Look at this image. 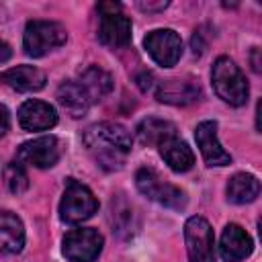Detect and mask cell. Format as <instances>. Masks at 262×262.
<instances>
[{
    "mask_svg": "<svg viewBox=\"0 0 262 262\" xmlns=\"http://www.w3.org/2000/svg\"><path fill=\"white\" fill-rule=\"evenodd\" d=\"M258 233H260V239H262V217H260V221H258Z\"/></svg>",
    "mask_w": 262,
    "mask_h": 262,
    "instance_id": "obj_30",
    "label": "cell"
},
{
    "mask_svg": "<svg viewBox=\"0 0 262 262\" xmlns=\"http://www.w3.org/2000/svg\"><path fill=\"white\" fill-rule=\"evenodd\" d=\"M98 209V201L94 199V194L90 192L88 186H84L82 182L68 178L66 182V190L59 203V217L66 223H80L90 219Z\"/></svg>",
    "mask_w": 262,
    "mask_h": 262,
    "instance_id": "obj_6",
    "label": "cell"
},
{
    "mask_svg": "<svg viewBox=\"0 0 262 262\" xmlns=\"http://www.w3.org/2000/svg\"><path fill=\"white\" fill-rule=\"evenodd\" d=\"M8 55H10V47H8L6 43H2V57H0V61L4 63V61L8 59Z\"/></svg>",
    "mask_w": 262,
    "mask_h": 262,
    "instance_id": "obj_29",
    "label": "cell"
},
{
    "mask_svg": "<svg viewBox=\"0 0 262 262\" xmlns=\"http://www.w3.org/2000/svg\"><path fill=\"white\" fill-rule=\"evenodd\" d=\"M135 184L143 196H147L149 201H156L158 205H164L170 209H182L186 205L184 192L178 186L164 180L154 168H139L135 174Z\"/></svg>",
    "mask_w": 262,
    "mask_h": 262,
    "instance_id": "obj_5",
    "label": "cell"
},
{
    "mask_svg": "<svg viewBox=\"0 0 262 262\" xmlns=\"http://www.w3.org/2000/svg\"><path fill=\"white\" fill-rule=\"evenodd\" d=\"M190 47H192V55H201L205 51V39L203 33H194L190 39Z\"/></svg>",
    "mask_w": 262,
    "mask_h": 262,
    "instance_id": "obj_24",
    "label": "cell"
},
{
    "mask_svg": "<svg viewBox=\"0 0 262 262\" xmlns=\"http://www.w3.org/2000/svg\"><path fill=\"white\" fill-rule=\"evenodd\" d=\"M0 239H2V252L6 254H18L25 246L23 221L10 211H2L0 215Z\"/></svg>",
    "mask_w": 262,
    "mask_h": 262,
    "instance_id": "obj_18",
    "label": "cell"
},
{
    "mask_svg": "<svg viewBox=\"0 0 262 262\" xmlns=\"http://www.w3.org/2000/svg\"><path fill=\"white\" fill-rule=\"evenodd\" d=\"M256 127L258 131H262V98L258 100V108H256Z\"/></svg>",
    "mask_w": 262,
    "mask_h": 262,
    "instance_id": "obj_27",
    "label": "cell"
},
{
    "mask_svg": "<svg viewBox=\"0 0 262 262\" xmlns=\"http://www.w3.org/2000/svg\"><path fill=\"white\" fill-rule=\"evenodd\" d=\"M213 88L221 100H225L231 106H242L248 100V82L242 74V70L229 59V57H219L213 66L211 72Z\"/></svg>",
    "mask_w": 262,
    "mask_h": 262,
    "instance_id": "obj_3",
    "label": "cell"
},
{
    "mask_svg": "<svg viewBox=\"0 0 262 262\" xmlns=\"http://www.w3.org/2000/svg\"><path fill=\"white\" fill-rule=\"evenodd\" d=\"M196 145L207 162V166H227L231 164V156L221 147L217 139V123L215 121H203L194 129Z\"/></svg>",
    "mask_w": 262,
    "mask_h": 262,
    "instance_id": "obj_11",
    "label": "cell"
},
{
    "mask_svg": "<svg viewBox=\"0 0 262 262\" xmlns=\"http://www.w3.org/2000/svg\"><path fill=\"white\" fill-rule=\"evenodd\" d=\"M98 12H100V16H104V14H119L121 12V4L119 2H100L98 4Z\"/></svg>",
    "mask_w": 262,
    "mask_h": 262,
    "instance_id": "obj_22",
    "label": "cell"
},
{
    "mask_svg": "<svg viewBox=\"0 0 262 262\" xmlns=\"http://www.w3.org/2000/svg\"><path fill=\"white\" fill-rule=\"evenodd\" d=\"M143 47L151 55V59L162 68H172L182 55V41L172 29H156L145 35Z\"/></svg>",
    "mask_w": 262,
    "mask_h": 262,
    "instance_id": "obj_9",
    "label": "cell"
},
{
    "mask_svg": "<svg viewBox=\"0 0 262 262\" xmlns=\"http://www.w3.org/2000/svg\"><path fill=\"white\" fill-rule=\"evenodd\" d=\"M188 262H215L213 229L203 217H190L184 225Z\"/></svg>",
    "mask_w": 262,
    "mask_h": 262,
    "instance_id": "obj_8",
    "label": "cell"
},
{
    "mask_svg": "<svg viewBox=\"0 0 262 262\" xmlns=\"http://www.w3.org/2000/svg\"><path fill=\"white\" fill-rule=\"evenodd\" d=\"M227 199L235 205H246V203H252L258 194H260V180L252 174H246V172H237L229 178L227 182Z\"/></svg>",
    "mask_w": 262,
    "mask_h": 262,
    "instance_id": "obj_19",
    "label": "cell"
},
{
    "mask_svg": "<svg viewBox=\"0 0 262 262\" xmlns=\"http://www.w3.org/2000/svg\"><path fill=\"white\" fill-rule=\"evenodd\" d=\"M250 66L256 74H262V51L256 49V47L250 51Z\"/></svg>",
    "mask_w": 262,
    "mask_h": 262,
    "instance_id": "obj_23",
    "label": "cell"
},
{
    "mask_svg": "<svg viewBox=\"0 0 262 262\" xmlns=\"http://www.w3.org/2000/svg\"><path fill=\"white\" fill-rule=\"evenodd\" d=\"M2 80L18 92H37L45 86V74L35 66H16L2 74Z\"/></svg>",
    "mask_w": 262,
    "mask_h": 262,
    "instance_id": "obj_16",
    "label": "cell"
},
{
    "mask_svg": "<svg viewBox=\"0 0 262 262\" xmlns=\"http://www.w3.org/2000/svg\"><path fill=\"white\" fill-rule=\"evenodd\" d=\"M160 156L164 158V162L174 170V172H186L192 168L194 164V154L188 147L186 141L178 139V137H170L160 145Z\"/></svg>",
    "mask_w": 262,
    "mask_h": 262,
    "instance_id": "obj_17",
    "label": "cell"
},
{
    "mask_svg": "<svg viewBox=\"0 0 262 262\" xmlns=\"http://www.w3.org/2000/svg\"><path fill=\"white\" fill-rule=\"evenodd\" d=\"M59 141L53 135H43L37 139H31L27 143H23L18 147V162L20 164H29L35 168H51L57 164L59 160Z\"/></svg>",
    "mask_w": 262,
    "mask_h": 262,
    "instance_id": "obj_10",
    "label": "cell"
},
{
    "mask_svg": "<svg viewBox=\"0 0 262 262\" xmlns=\"http://www.w3.org/2000/svg\"><path fill=\"white\" fill-rule=\"evenodd\" d=\"M4 182L12 194H20L29 186V176L20 162H8L4 166Z\"/></svg>",
    "mask_w": 262,
    "mask_h": 262,
    "instance_id": "obj_21",
    "label": "cell"
},
{
    "mask_svg": "<svg viewBox=\"0 0 262 262\" xmlns=\"http://www.w3.org/2000/svg\"><path fill=\"white\" fill-rule=\"evenodd\" d=\"M168 6V2H158V4H154V2H139V8L141 10H164Z\"/></svg>",
    "mask_w": 262,
    "mask_h": 262,
    "instance_id": "obj_26",
    "label": "cell"
},
{
    "mask_svg": "<svg viewBox=\"0 0 262 262\" xmlns=\"http://www.w3.org/2000/svg\"><path fill=\"white\" fill-rule=\"evenodd\" d=\"M18 123L25 131H45L57 123V113L49 102L27 100L18 108Z\"/></svg>",
    "mask_w": 262,
    "mask_h": 262,
    "instance_id": "obj_13",
    "label": "cell"
},
{
    "mask_svg": "<svg viewBox=\"0 0 262 262\" xmlns=\"http://www.w3.org/2000/svg\"><path fill=\"white\" fill-rule=\"evenodd\" d=\"M254 250L252 237L246 233V229L237 223L225 225L221 239H219V254L225 262H239L248 258Z\"/></svg>",
    "mask_w": 262,
    "mask_h": 262,
    "instance_id": "obj_12",
    "label": "cell"
},
{
    "mask_svg": "<svg viewBox=\"0 0 262 262\" xmlns=\"http://www.w3.org/2000/svg\"><path fill=\"white\" fill-rule=\"evenodd\" d=\"M68 39L66 27L55 20H31L25 27L23 49L31 57H43L49 51L61 47Z\"/></svg>",
    "mask_w": 262,
    "mask_h": 262,
    "instance_id": "obj_4",
    "label": "cell"
},
{
    "mask_svg": "<svg viewBox=\"0 0 262 262\" xmlns=\"http://www.w3.org/2000/svg\"><path fill=\"white\" fill-rule=\"evenodd\" d=\"M151 82H154V76H151V74H147V72H143V74H139V76H137V84H139V88H141L143 92H145V90H149V88L154 86Z\"/></svg>",
    "mask_w": 262,
    "mask_h": 262,
    "instance_id": "obj_25",
    "label": "cell"
},
{
    "mask_svg": "<svg viewBox=\"0 0 262 262\" xmlns=\"http://www.w3.org/2000/svg\"><path fill=\"white\" fill-rule=\"evenodd\" d=\"M113 88L111 76L92 66L86 68L76 80H68L57 88V100L59 104L72 115L82 117L94 102H98L104 94H108Z\"/></svg>",
    "mask_w": 262,
    "mask_h": 262,
    "instance_id": "obj_2",
    "label": "cell"
},
{
    "mask_svg": "<svg viewBox=\"0 0 262 262\" xmlns=\"http://www.w3.org/2000/svg\"><path fill=\"white\" fill-rule=\"evenodd\" d=\"M102 250V235L96 229L80 227L66 233L61 252L70 262H92Z\"/></svg>",
    "mask_w": 262,
    "mask_h": 262,
    "instance_id": "obj_7",
    "label": "cell"
},
{
    "mask_svg": "<svg viewBox=\"0 0 262 262\" xmlns=\"http://www.w3.org/2000/svg\"><path fill=\"white\" fill-rule=\"evenodd\" d=\"M82 141L94 162L104 170H119L125 156L131 151V133L119 123H96L90 125Z\"/></svg>",
    "mask_w": 262,
    "mask_h": 262,
    "instance_id": "obj_1",
    "label": "cell"
},
{
    "mask_svg": "<svg viewBox=\"0 0 262 262\" xmlns=\"http://www.w3.org/2000/svg\"><path fill=\"white\" fill-rule=\"evenodd\" d=\"M98 39H100L102 45H106L111 49H119V47L129 45V41H131V20L123 12L100 16Z\"/></svg>",
    "mask_w": 262,
    "mask_h": 262,
    "instance_id": "obj_14",
    "label": "cell"
},
{
    "mask_svg": "<svg viewBox=\"0 0 262 262\" xmlns=\"http://www.w3.org/2000/svg\"><path fill=\"white\" fill-rule=\"evenodd\" d=\"M137 137L141 143L145 145H162L166 139L176 137V127L170 121L164 119H156V117H147L137 125Z\"/></svg>",
    "mask_w": 262,
    "mask_h": 262,
    "instance_id": "obj_20",
    "label": "cell"
},
{
    "mask_svg": "<svg viewBox=\"0 0 262 262\" xmlns=\"http://www.w3.org/2000/svg\"><path fill=\"white\" fill-rule=\"evenodd\" d=\"M201 96V88L194 80H180V78H172L160 84V88L156 90V98L160 102L166 104H176V106H184L194 102Z\"/></svg>",
    "mask_w": 262,
    "mask_h": 262,
    "instance_id": "obj_15",
    "label": "cell"
},
{
    "mask_svg": "<svg viewBox=\"0 0 262 262\" xmlns=\"http://www.w3.org/2000/svg\"><path fill=\"white\" fill-rule=\"evenodd\" d=\"M0 113H2V135H4L8 131V111H6V106H2Z\"/></svg>",
    "mask_w": 262,
    "mask_h": 262,
    "instance_id": "obj_28",
    "label": "cell"
}]
</instances>
